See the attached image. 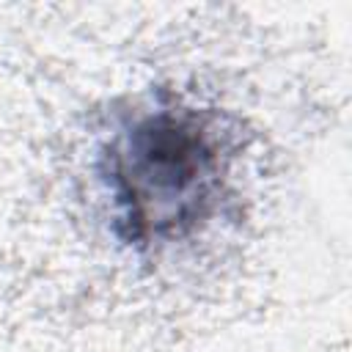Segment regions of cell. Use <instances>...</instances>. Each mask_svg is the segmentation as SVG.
I'll return each mask as SVG.
<instances>
[{"label":"cell","instance_id":"cell-1","mask_svg":"<svg viewBox=\"0 0 352 352\" xmlns=\"http://www.w3.org/2000/svg\"><path fill=\"white\" fill-rule=\"evenodd\" d=\"M228 160V132L214 113L187 104L135 113L99 151L116 234L135 248L195 234L217 212Z\"/></svg>","mask_w":352,"mask_h":352}]
</instances>
